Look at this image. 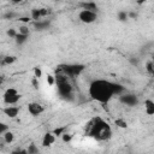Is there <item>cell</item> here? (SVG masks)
Segmentation results:
<instances>
[{
	"instance_id": "obj_21",
	"label": "cell",
	"mask_w": 154,
	"mask_h": 154,
	"mask_svg": "<svg viewBox=\"0 0 154 154\" xmlns=\"http://www.w3.org/2000/svg\"><path fill=\"white\" fill-rule=\"evenodd\" d=\"M18 32H20V34H25V35H29V34H30L29 26H28V25H20V26L18 28Z\"/></svg>"
},
{
	"instance_id": "obj_17",
	"label": "cell",
	"mask_w": 154,
	"mask_h": 154,
	"mask_svg": "<svg viewBox=\"0 0 154 154\" xmlns=\"http://www.w3.org/2000/svg\"><path fill=\"white\" fill-rule=\"evenodd\" d=\"M46 82H47V84H48L49 87H53V85H55L57 78H55V76H54V75L48 73V75L46 76Z\"/></svg>"
},
{
	"instance_id": "obj_30",
	"label": "cell",
	"mask_w": 154,
	"mask_h": 154,
	"mask_svg": "<svg viewBox=\"0 0 154 154\" xmlns=\"http://www.w3.org/2000/svg\"><path fill=\"white\" fill-rule=\"evenodd\" d=\"M152 75L154 76V61H153V69H152Z\"/></svg>"
},
{
	"instance_id": "obj_6",
	"label": "cell",
	"mask_w": 154,
	"mask_h": 154,
	"mask_svg": "<svg viewBox=\"0 0 154 154\" xmlns=\"http://www.w3.org/2000/svg\"><path fill=\"white\" fill-rule=\"evenodd\" d=\"M78 19L84 24H91L97 19V13L96 11H93V10L82 8L78 12Z\"/></svg>"
},
{
	"instance_id": "obj_10",
	"label": "cell",
	"mask_w": 154,
	"mask_h": 154,
	"mask_svg": "<svg viewBox=\"0 0 154 154\" xmlns=\"http://www.w3.org/2000/svg\"><path fill=\"white\" fill-rule=\"evenodd\" d=\"M2 112L5 116H7L8 118H16L19 113V107L16 105H7L2 108Z\"/></svg>"
},
{
	"instance_id": "obj_8",
	"label": "cell",
	"mask_w": 154,
	"mask_h": 154,
	"mask_svg": "<svg viewBox=\"0 0 154 154\" xmlns=\"http://www.w3.org/2000/svg\"><path fill=\"white\" fill-rule=\"evenodd\" d=\"M28 111H29V113H30L31 116L37 117V116H40V114H42V113L45 112V107H43V105H41L40 102L32 101V102H29V105H28Z\"/></svg>"
},
{
	"instance_id": "obj_29",
	"label": "cell",
	"mask_w": 154,
	"mask_h": 154,
	"mask_svg": "<svg viewBox=\"0 0 154 154\" xmlns=\"http://www.w3.org/2000/svg\"><path fill=\"white\" fill-rule=\"evenodd\" d=\"M10 1H11L12 4H20L23 0H10Z\"/></svg>"
},
{
	"instance_id": "obj_14",
	"label": "cell",
	"mask_w": 154,
	"mask_h": 154,
	"mask_svg": "<svg viewBox=\"0 0 154 154\" xmlns=\"http://www.w3.org/2000/svg\"><path fill=\"white\" fill-rule=\"evenodd\" d=\"M1 137H2V141L5 143H7V144H11L14 141V134L12 131H10V130H7L4 135H1Z\"/></svg>"
},
{
	"instance_id": "obj_25",
	"label": "cell",
	"mask_w": 154,
	"mask_h": 154,
	"mask_svg": "<svg viewBox=\"0 0 154 154\" xmlns=\"http://www.w3.org/2000/svg\"><path fill=\"white\" fill-rule=\"evenodd\" d=\"M6 34H7V36H8L10 38H14V37H16V35L18 34V31H17L16 29L11 28V29H8V30H7V32H6Z\"/></svg>"
},
{
	"instance_id": "obj_32",
	"label": "cell",
	"mask_w": 154,
	"mask_h": 154,
	"mask_svg": "<svg viewBox=\"0 0 154 154\" xmlns=\"http://www.w3.org/2000/svg\"><path fill=\"white\" fill-rule=\"evenodd\" d=\"M153 90H154V85H153Z\"/></svg>"
},
{
	"instance_id": "obj_13",
	"label": "cell",
	"mask_w": 154,
	"mask_h": 154,
	"mask_svg": "<svg viewBox=\"0 0 154 154\" xmlns=\"http://www.w3.org/2000/svg\"><path fill=\"white\" fill-rule=\"evenodd\" d=\"M34 26H35L36 30H46L49 26V22L46 20V19H40V20H36L35 22Z\"/></svg>"
},
{
	"instance_id": "obj_18",
	"label": "cell",
	"mask_w": 154,
	"mask_h": 154,
	"mask_svg": "<svg viewBox=\"0 0 154 154\" xmlns=\"http://www.w3.org/2000/svg\"><path fill=\"white\" fill-rule=\"evenodd\" d=\"M14 61H16V57H13V55H7V57L2 58V65H10Z\"/></svg>"
},
{
	"instance_id": "obj_11",
	"label": "cell",
	"mask_w": 154,
	"mask_h": 154,
	"mask_svg": "<svg viewBox=\"0 0 154 154\" xmlns=\"http://www.w3.org/2000/svg\"><path fill=\"white\" fill-rule=\"evenodd\" d=\"M57 137H58V136H57L53 131L46 132V134L43 135V137H42V146H43V147H49V146H52V144L55 142Z\"/></svg>"
},
{
	"instance_id": "obj_27",
	"label": "cell",
	"mask_w": 154,
	"mask_h": 154,
	"mask_svg": "<svg viewBox=\"0 0 154 154\" xmlns=\"http://www.w3.org/2000/svg\"><path fill=\"white\" fill-rule=\"evenodd\" d=\"M7 130H8V128L6 126V124H4V123H2V124H0V135H4Z\"/></svg>"
},
{
	"instance_id": "obj_24",
	"label": "cell",
	"mask_w": 154,
	"mask_h": 154,
	"mask_svg": "<svg viewBox=\"0 0 154 154\" xmlns=\"http://www.w3.org/2000/svg\"><path fill=\"white\" fill-rule=\"evenodd\" d=\"M34 77H36L38 79L42 77V70H41V67H38V66L34 67Z\"/></svg>"
},
{
	"instance_id": "obj_9",
	"label": "cell",
	"mask_w": 154,
	"mask_h": 154,
	"mask_svg": "<svg viewBox=\"0 0 154 154\" xmlns=\"http://www.w3.org/2000/svg\"><path fill=\"white\" fill-rule=\"evenodd\" d=\"M48 14H49L48 8H32L31 12H30V17H31V19L34 22L40 20V19H43Z\"/></svg>"
},
{
	"instance_id": "obj_7",
	"label": "cell",
	"mask_w": 154,
	"mask_h": 154,
	"mask_svg": "<svg viewBox=\"0 0 154 154\" xmlns=\"http://www.w3.org/2000/svg\"><path fill=\"white\" fill-rule=\"evenodd\" d=\"M119 101L128 106V107H135L138 105V97L135 94H120L119 95Z\"/></svg>"
},
{
	"instance_id": "obj_19",
	"label": "cell",
	"mask_w": 154,
	"mask_h": 154,
	"mask_svg": "<svg viewBox=\"0 0 154 154\" xmlns=\"http://www.w3.org/2000/svg\"><path fill=\"white\" fill-rule=\"evenodd\" d=\"M61 140H63V142H65V143H69V142H71V140L73 138V135H71V134H69V132H64L61 136Z\"/></svg>"
},
{
	"instance_id": "obj_23",
	"label": "cell",
	"mask_w": 154,
	"mask_h": 154,
	"mask_svg": "<svg viewBox=\"0 0 154 154\" xmlns=\"http://www.w3.org/2000/svg\"><path fill=\"white\" fill-rule=\"evenodd\" d=\"M66 129H67L66 126H61V128H57V129H54V130H53V132H54V134H55L57 136H61V135H63V134H64V132L66 131Z\"/></svg>"
},
{
	"instance_id": "obj_12",
	"label": "cell",
	"mask_w": 154,
	"mask_h": 154,
	"mask_svg": "<svg viewBox=\"0 0 154 154\" xmlns=\"http://www.w3.org/2000/svg\"><path fill=\"white\" fill-rule=\"evenodd\" d=\"M144 112L148 116H154V101L150 99L144 100Z\"/></svg>"
},
{
	"instance_id": "obj_22",
	"label": "cell",
	"mask_w": 154,
	"mask_h": 154,
	"mask_svg": "<svg viewBox=\"0 0 154 154\" xmlns=\"http://www.w3.org/2000/svg\"><path fill=\"white\" fill-rule=\"evenodd\" d=\"M83 8H88V10H93V11H96V10H97L96 4H94V2H87V4H83Z\"/></svg>"
},
{
	"instance_id": "obj_26",
	"label": "cell",
	"mask_w": 154,
	"mask_h": 154,
	"mask_svg": "<svg viewBox=\"0 0 154 154\" xmlns=\"http://www.w3.org/2000/svg\"><path fill=\"white\" fill-rule=\"evenodd\" d=\"M26 150H28L29 154H32V153H37V152H38V148H37L35 144H30Z\"/></svg>"
},
{
	"instance_id": "obj_15",
	"label": "cell",
	"mask_w": 154,
	"mask_h": 154,
	"mask_svg": "<svg viewBox=\"0 0 154 154\" xmlns=\"http://www.w3.org/2000/svg\"><path fill=\"white\" fill-rule=\"evenodd\" d=\"M28 37H29V35H25V34H20V32H18L13 40L16 41V43H17V45L22 46L23 43H25V42L28 41Z\"/></svg>"
},
{
	"instance_id": "obj_1",
	"label": "cell",
	"mask_w": 154,
	"mask_h": 154,
	"mask_svg": "<svg viewBox=\"0 0 154 154\" xmlns=\"http://www.w3.org/2000/svg\"><path fill=\"white\" fill-rule=\"evenodd\" d=\"M123 91L124 88L120 84L103 78L94 79L88 87L89 96L99 103H107L116 95H120Z\"/></svg>"
},
{
	"instance_id": "obj_4",
	"label": "cell",
	"mask_w": 154,
	"mask_h": 154,
	"mask_svg": "<svg viewBox=\"0 0 154 154\" xmlns=\"http://www.w3.org/2000/svg\"><path fill=\"white\" fill-rule=\"evenodd\" d=\"M83 70H84V65L82 64H64V65H60L59 67V71L70 78H75L79 76L83 72Z\"/></svg>"
},
{
	"instance_id": "obj_3",
	"label": "cell",
	"mask_w": 154,
	"mask_h": 154,
	"mask_svg": "<svg viewBox=\"0 0 154 154\" xmlns=\"http://www.w3.org/2000/svg\"><path fill=\"white\" fill-rule=\"evenodd\" d=\"M57 82H55V85H57V90H58V94L64 97V99H67V97H71L72 94H73V88H72V84L70 82V77H67L66 75H64L63 72H59L57 76Z\"/></svg>"
},
{
	"instance_id": "obj_16",
	"label": "cell",
	"mask_w": 154,
	"mask_h": 154,
	"mask_svg": "<svg viewBox=\"0 0 154 154\" xmlns=\"http://www.w3.org/2000/svg\"><path fill=\"white\" fill-rule=\"evenodd\" d=\"M117 18L120 22H125L126 19H129V12H126V11H119L118 14H117Z\"/></svg>"
},
{
	"instance_id": "obj_2",
	"label": "cell",
	"mask_w": 154,
	"mask_h": 154,
	"mask_svg": "<svg viewBox=\"0 0 154 154\" xmlns=\"http://www.w3.org/2000/svg\"><path fill=\"white\" fill-rule=\"evenodd\" d=\"M87 135L99 142L107 141L112 136V129L105 119H102L101 117H95L88 124Z\"/></svg>"
},
{
	"instance_id": "obj_31",
	"label": "cell",
	"mask_w": 154,
	"mask_h": 154,
	"mask_svg": "<svg viewBox=\"0 0 154 154\" xmlns=\"http://www.w3.org/2000/svg\"><path fill=\"white\" fill-rule=\"evenodd\" d=\"M132 1H140V0H132Z\"/></svg>"
},
{
	"instance_id": "obj_5",
	"label": "cell",
	"mask_w": 154,
	"mask_h": 154,
	"mask_svg": "<svg viewBox=\"0 0 154 154\" xmlns=\"http://www.w3.org/2000/svg\"><path fill=\"white\" fill-rule=\"evenodd\" d=\"M2 100L6 105H17V102L20 100V94L16 88L10 87L4 91Z\"/></svg>"
},
{
	"instance_id": "obj_20",
	"label": "cell",
	"mask_w": 154,
	"mask_h": 154,
	"mask_svg": "<svg viewBox=\"0 0 154 154\" xmlns=\"http://www.w3.org/2000/svg\"><path fill=\"white\" fill-rule=\"evenodd\" d=\"M114 124L117 125V126H119V128H126L128 126V123L125 122V119H123V118H118V119H116L114 120Z\"/></svg>"
},
{
	"instance_id": "obj_28",
	"label": "cell",
	"mask_w": 154,
	"mask_h": 154,
	"mask_svg": "<svg viewBox=\"0 0 154 154\" xmlns=\"http://www.w3.org/2000/svg\"><path fill=\"white\" fill-rule=\"evenodd\" d=\"M30 19H31V17H20V18H19V20H20V22H24V23L30 22Z\"/></svg>"
}]
</instances>
